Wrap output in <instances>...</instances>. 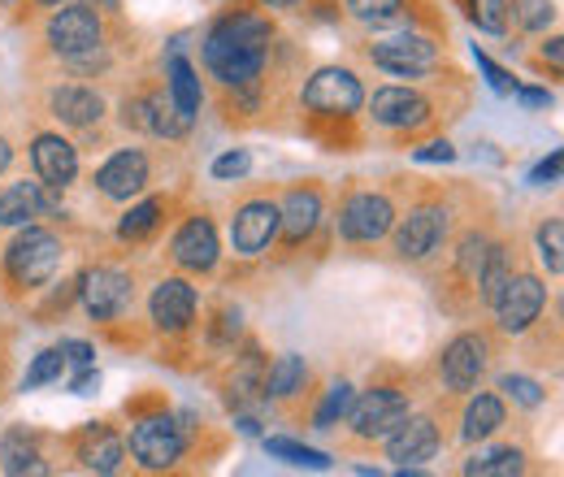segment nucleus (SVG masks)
I'll use <instances>...</instances> for the list:
<instances>
[{
    "label": "nucleus",
    "mask_w": 564,
    "mask_h": 477,
    "mask_svg": "<svg viewBox=\"0 0 564 477\" xmlns=\"http://www.w3.org/2000/svg\"><path fill=\"white\" fill-rule=\"evenodd\" d=\"M274 26L261 13H226L205 35V66L221 87H252L261 78L265 53H270Z\"/></svg>",
    "instance_id": "1"
},
{
    "label": "nucleus",
    "mask_w": 564,
    "mask_h": 477,
    "mask_svg": "<svg viewBox=\"0 0 564 477\" xmlns=\"http://www.w3.org/2000/svg\"><path fill=\"white\" fill-rule=\"evenodd\" d=\"M62 265V243H57V235H48V230H35V226H26L13 243H9V252H4V270L9 278L18 282V286H40V282H48L53 273Z\"/></svg>",
    "instance_id": "2"
},
{
    "label": "nucleus",
    "mask_w": 564,
    "mask_h": 477,
    "mask_svg": "<svg viewBox=\"0 0 564 477\" xmlns=\"http://www.w3.org/2000/svg\"><path fill=\"white\" fill-rule=\"evenodd\" d=\"M360 105H365V91H360L352 69H317L304 87V109L322 113V118H352Z\"/></svg>",
    "instance_id": "3"
},
{
    "label": "nucleus",
    "mask_w": 564,
    "mask_h": 477,
    "mask_svg": "<svg viewBox=\"0 0 564 477\" xmlns=\"http://www.w3.org/2000/svg\"><path fill=\"white\" fill-rule=\"evenodd\" d=\"M348 416H352L356 438H387L409 416V395L395 387H373L360 400H352Z\"/></svg>",
    "instance_id": "4"
},
{
    "label": "nucleus",
    "mask_w": 564,
    "mask_h": 477,
    "mask_svg": "<svg viewBox=\"0 0 564 477\" xmlns=\"http://www.w3.org/2000/svg\"><path fill=\"white\" fill-rule=\"evenodd\" d=\"M491 304L495 313H499V326L508 335H517V330H530L539 322V313L547 304V291H543V282L534 273H521V278L508 273V282L499 286V295H495Z\"/></svg>",
    "instance_id": "5"
},
{
    "label": "nucleus",
    "mask_w": 564,
    "mask_h": 477,
    "mask_svg": "<svg viewBox=\"0 0 564 477\" xmlns=\"http://www.w3.org/2000/svg\"><path fill=\"white\" fill-rule=\"evenodd\" d=\"M487 360H491V343L482 335H460L443 347V360H438V373H443V387L447 391H474L487 373Z\"/></svg>",
    "instance_id": "6"
},
{
    "label": "nucleus",
    "mask_w": 564,
    "mask_h": 477,
    "mask_svg": "<svg viewBox=\"0 0 564 477\" xmlns=\"http://www.w3.org/2000/svg\"><path fill=\"white\" fill-rule=\"evenodd\" d=\"M131 456L143 469H170L183 456V430L170 416H143L131 430Z\"/></svg>",
    "instance_id": "7"
},
{
    "label": "nucleus",
    "mask_w": 564,
    "mask_h": 477,
    "mask_svg": "<svg viewBox=\"0 0 564 477\" xmlns=\"http://www.w3.org/2000/svg\"><path fill=\"white\" fill-rule=\"evenodd\" d=\"M100 35H105L100 13L87 9V4H66V9L53 13V22H48V44H53L62 57H78V53L100 48Z\"/></svg>",
    "instance_id": "8"
},
{
    "label": "nucleus",
    "mask_w": 564,
    "mask_h": 477,
    "mask_svg": "<svg viewBox=\"0 0 564 477\" xmlns=\"http://www.w3.org/2000/svg\"><path fill=\"white\" fill-rule=\"evenodd\" d=\"M369 62L400 78H422L425 69L438 66V44H430L425 35H395V40L369 44Z\"/></svg>",
    "instance_id": "9"
},
{
    "label": "nucleus",
    "mask_w": 564,
    "mask_h": 477,
    "mask_svg": "<svg viewBox=\"0 0 564 477\" xmlns=\"http://www.w3.org/2000/svg\"><path fill=\"white\" fill-rule=\"evenodd\" d=\"M395 226V208L387 196H373V192H360L348 205L339 208V235L348 243H373L382 239L387 230Z\"/></svg>",
    "instance_id": "10"
},
{
    "label": "nucleus",
    "mask_w": 564,
    "mask_h": 477,
    "mask_svg": "<svg viewBox=\"0 0 564 477\" xmlns=\"http://www.w3.org/2000/svg\"><path fill=\"white\" fill-rule=\"evenodd\" d=\"M135 300V286L122 270H91L83 278V304L96 322H113L131 308Z\"/></svg>",
    "instance_id": "11"
},
{
    "label": "nucleus",
    "mask_w": 564,
    "mask_h": 477,
    "mask_svg": "<svg viewBox=\"0 0 564 477\" xmlns=\"http://www.w3.org/2000/svg\"><path fill=\"white\" fill-rule=\"evenodd\" d=\"M443 230H447V213L438 205L413 208V213H404L400 226H395V252H400L404 261H422V257H430V252L438 248Z\"/></svg>",
    "instance_id": "12"
},
{
    "label": "nucleus",
    "mask_w": 564,
    "mask_h": 477,
    "mask_svg": "<svg viewBox=\"0 0 564 477\" xmlns=\"http://www.w3.org/2000/svg\"><path fill=\"white\" fill-rule=\"evenodd\" d=\"M434 452H438V430H434L430 416H404V421L387 434V456H391L400 469H417Z\"/></svg>",
    "instance_id": "13"
},
{
    "label": "nucleus",
    "mask_w": 564,
    "mask_h": 477,
    "mask_svg": "<svg viewBox=\"0 0 564 477\" xmlns=\"http://www.w3.org/2000/svg\"><path fill=\"white\" fill-rule=\"evenodd\" d=\"M279 235V205L270 200H252L235 213V226H230V243L239 257H261L270 248V239Z\"/></svg>",
    "instance_id": "14"
},
{
    "label": "nucleus",
    "mask_w": 564,
    "mask_h": 477,
    "mask_svg": "<svg viewBox=\"0 0 564 477\" xmlns=\"http://www.w3.org/2000/svg\"><path fill=\"white\" fill-rule=\"evenodd\" d=\"M152 322L165 330V335H178L196 322V291L183 282V278H165L156 291H152Z\"/></svg>",
    "instance_id": "15"
},
{
    "label": "nucleus",
    "mask_w": 564,
    "mask_h": 477,
    "mask_svg": "<svg viewBox=\"0 0 564 477\" xmlns=\"http://www.w3.org/2000/svg\"><path fill=\"white\" fill-rule=\"evenodd\" d=\"M170 257L192 273H209L217 265V235H213V221L209 217H192L178 235H174V248Z\"/></svg>",
    "instance_id": "16"
},
{
    "label": "nucleus",
    "mask_w": 564,
    "mask_h": 477,
    "mask_svg": "<svg viewBox=\"0 0 564 477\" xmlns=\"http://www.w3.org/2000/svg\"><path fill=\"white\" fill-rule=\"evenodd\" d=\"M369 113H373L378 127L409 131V127H422L425 122V100L417 91H409V87H382V91H373Z\"/></svg>",
    "instance_id": "17"
},
{
    "label": "nucleus",
    "mask_w": 564,
    "mask_h": 477,
    "mask_svg": "<svg viewBox=\"0 0 564 477\" xmlns=\"http://www.w3.org/2000/svg\"><path fill=\"white\" fill-rule=\"evenodd\" d=\"M96 187L109 200H131L148 187V156L143 152H118L113 161H105V170L96 174Z\"/></svg>",
    "instance_id": "18"
},
{
    "label": "nucleus",
    "mask_w": 564,
    "mask_h": 477,
    "mask_svg": "<svg viewBox=\"0 0 564 477\" xmlns=\"http://www.w3.org/2000/svg\"><path fill=\"white\" fill-rule=\"evenodd\" d=\"M31 161H35V174L44 187H70L74 174H78V152L62 135H40L31 148Z\"/></svg>",
    "instance_id": "19"
},
{
    "label": "nucleus",
    "mask_w": 564,
    "mask_h": 477,
    "mask_svg": "<svg viewBox=\"0 0 564 477\" xmlns=\"http://www.w3.org/2000/svg\"><path fill=\"white\" fill-rule=\"evenodd\" d=\"M174 100L161 96V91H148V96H135L127 100V127L135 131H148V135H183V118H174Z\"/></svg>",
    "instance_id": "20"
},
{
    "label": "nucleus",
    "mask_w": 564,
    "mask_h": 477,
    "mask_svg": "<svg viewBox=\"0 0 564 477\" xmlns=\"http://www.w3.org/2000/svg\"><path fill=\"white\" fill-rule=\"evenodd\" d=\"M317 221H322V196H317V187H295V192H286V200H282V208H279V230L286 243L308 239V235L317 230Z\"/></svg>",
    "instance_id": "21"
},
{
    "label": "nucleus",
    "mask_w": 564,
    "mask_h": 477,
    "mask_svg": "<svg viewBox=\"0 0 564 477\" xmlns=\"http://www.w3.org/2000/svg\"><path fill=\"white\" fill-rule=\"evenodd\" d=\"M122 456H127V447H122V438L109 425H87L78 434V460H83V469H91V474H118L122 469Z\"/></svg>",
    "instance_id": "22"
},
{
    "label": "nucleus",
    "mask_w": 564,
    "mask_h": 477,
    "mask_svg": "<svg viewBox=\"0 0 564 477\" xmlns=\"http://www.w3.org/2000/svg\"><path fill=\"white\" fill-rule=\"evenodd\" d=\"M48 205L53 200L40 192V183H9L0 192V226H26V221H35Z\"/></svg>",
    "instance_id": "23"
},
{
    "label": "nucleus",
    "mask_w": 564,
    "mask_h": 477,
    "mask_svg": "<svg viewBox=\"0 0 564 477\" xmlns=\"http://www.w3.org/2000/svg\"><path fill=\"white\" fill-rule=\"evenodd\" d=\"M105 100L91 87H57L53 91V118H62L66 127H91L100 122Z\"/></svg>",
    "instance_id": "24"
},
{
    "label": "nucleus",
    "mask_w": 564,
    "mask_h": 477,
    "mask_svg": "<svg viewBox=\"0 0 564 477\" xmlns=\"http://www.w3.org/2000/svg\"><path fill=\"white\" fill-rule=\"evenodd\" d=\"M0 469L13 477H26V474H48V465H44V456L35 452V438L22 430V425H13L4 438H0Z\"/></svg>",
    "instance_id": "25"
},
{
    "label": "nucleus",
    "mask_w": 564,
    "mask_h": 477,
    "mask_svg": "<svg viewBox=\"0 0 564 477\" xmlns=\"http://www.w3.org/2000/svg\"><path fill=\"white\" fill-rule=\"evenodd\" d=\"M170 100H174L183 127H192L200 113V78H196L187 57H170Z\"/></svg>",
    "instance_id": "26"
},
{
    "label": "nucleus",
    "mask_w": 564,
    "mask_h": 477,
    "mask_svg": "<svg viewBox=\"0 0 564 477\" xmlns=\"http://www.w3.org/2000/svg\"><path fill=\"white\" fill-rule=\"evenodd\" d=\"M499 425H503V404H499V395L482 391V395L469 400V409H465V430H460V434H465L469 443H482V438H491Z\"/></svg>",
    "instance_id": "27"
},
{
    "label": "nucleus",
    "mask_w": 564,
    "mask_h": 477,
    "mask_svg": "<svg viewBox=\"0 0 564 477\" xmlns=\"http://www.w3.org/2000/svg\"><path fill=\"white\" fill-rule=\"evenodd\" d=\"M257 391H265V360H261V351L252 347L248 356H239V369L230 373V404H243V400H252Z\"/></svg>",
    "instance_id": "28"
},
{
    "label": "nucleus",
    "mask_w": 564,
    "mask_h": 477,
    "mask_svg": "<svg viewBox=\"0 0 564 477\" xmlns=\"http://www.w3.org/2000/svg\"><path fill=\"white\" fill-rule=\"evenodd\" d=\"M304 382H308V365H304V356H279L274 360V369L265 373V391L270 395H295V391H304Z\"/></svg>",
    "instance_id": "29"
},
{
    "label": "nucleus",
    "mask_w": 564,
    "mask_h": 477,
    "mask_svg": "<svg viewBox=\"0 0 564 477\" xmlns=\"http://www.w3.org/2000/svg\"><path fill=\"white\" fill-rule=\"evenodd\" d=\"M525 469V456L517 447H491V452H478L474 460H465V474L478 477H512Z\"/></svg>",
    "instance_id": "30"
},
{
    "label": "nucleus",
    "mask_w": 564,
    "mask_h": 477,
    "mask_svg": "<svg viewBox=\"0 0 564 477\" xmlns=\"http://www.w3.org/2000/svg\"><path fill=\"white\" fill-rule=\"evenodd\" d=\"M161 213H165V200H143V205H135L127 217H122L118 235L131 239V243H140V239H148V235L161 226Z\"/></svg>",
    "instance_id": "31"
},
{
    "label": "nucleus",
    "mask_w": 564,
    "mask_h": 477,
    "mask_svg": "<svg viewBox=\"0 0 564 477\" xmlns=\"http://www.w3.org/2000/svg\"><path fill=\"white\" fill-rule=\"evenodd\" d=\"M465 18L487 35H503L508 31V0H465Z\"/></svg>",
    "instance_id": "32"
},
{
    "label": "nucleus",
    "mask_w": 564,
    "mask_h": 477,
    "mask_svg": "<svg viewBox=\"0 0 564 477\" xmlns=\"http://www.w3.org/2000/svg\"><path fill=\"white\" fill-rule=\"evenodd\" d=\"M348 9L365 26H391L404 18V0H348Z\"/></svg>",
    "instance_id": "33"
},
{
    "label": "nucleus",
    "mask_w": 564,
    "mask_h": 477,
    "mask_svg": "<svg viewBox=\"0 0 564 477\" xmlns=\"http://www.w3.org/2000/svg\"><path fill=\"white\" fill-rule=\"evenodd\" d=\"M265 452H270V456H282L286 465H308V469H326V465H330L326 452H313V447L291 443V438H265Z\"/></svg>",
    "instance_id": "34"
},
{
    "label": "nucleus",
    "mask_w": 564,
    "mask_h": 477,
    "mask_svg": "<svg viewBox=\"0 0 564 477\" xmlns=\"http://www.w3.org/2000/svg\"><path fill=\"white\" fill-rule=\"evenodd\" d=\"M62 369H66V351H62V347H48V351H40V356L31 360V369H26V391L57 382V378H62Z\"/></svg>",
    "instance_id": "35"
},
{
    "label": "nucleus",
    "mask_w": 564,
    "mask_h": 477,
    "mask_svg": "<svg viewBox=\"0 0 564 477\" xmlns=\"http://www.w3.org/2000/svg\"><path fill=\"white\" fill-rule=\"evenodd\" d=\"M356 391L348 382H335L330 391H326V400H322V409H317V430H335V421H344L348 409H352Z\"/></svg>",
    "instance_id": "36"
},
{
    "label": "nucleus",
    "mask_w": 564,
    "mask_h": 477,
    "mask_svg": "<svg viewBox=\"0 0 564 477\" xmlns=\"http://www.w3.org/2000/svg\"><path fill=\"white\" fill-rule=\"evenodd\" d=\"M539 252H543V261H547V270L552 273H561L564 265V221L561 217H552L543 230H539Z\"/></svg>",
    "instance_id": "37"
},
{
    "label": "nucleus",
    "mask_w": 564,
    "mask_h": 477,
    "mask_svg": "<svg viewBox=\"0 0 564 477\" xmlns=\"http://www.w3.org/2000/svg\"><path fill=\"white\" fill-rule=\"evenodd\" d=\"M499 387H503L517 404H525V409H539V404L547 400V395H543V387H539V382H530V378H512V373H508Z\"/></svg>",
    "instance_id": "38"
},
{
    "label": "nucleus",
    "mask_w": 564,
    "mask_h": 477,
    "mask_svg": "<svg viewBox=\"0 0 564 477\" xmlns=\"http://www.w3.org/2000/svg\"><path fill=\"white\" fill-rule=\"evenodd\" d=\"M474 57H478V69L487 74V83H491V87L499 91V96H517V78H512L508 69L495 66V62L487 57V53H474Z\"/></svg>",
    "instance_id": "39"
},
{
    "label": "nucleus",
    "mask_w": 564,
    "mask_h": 477,
    "mask_svg": "<svg viewBox=\"0 0 564 477\" xmlns=\"http://www.w3.org/2000/svg\"><path fill=\"white\" fill-rule=\"evenodd\" d=\"M252 170V156L239 148V152H226V156H217L213 161V178H243Z\"/></svg>",
    "instance_id": "40"
},
{
    "label": "nucleus",
    "mask_w": 564,
    "mask_h": 477,
    "mask_svg": "<svg viewBox=\"0 0 564 477\" xmlns=\"http://www.w3.org/2000/svg\"><path fill=\"white\" fill-rule=\"evenodd\" d=\"M517 4H521V22H525L530 31H543V26L556 18L552 0H517Z\"/></svg>",
    "instance_id": "41"
},
{
    "label": "nucleus",
    "mask_w": 564,
    "mask_h": 477,
    "mask_svg": "<svg viewBox=\"0 0 564 477\" xmlns=\"http://www.w3.org/2000/svg\"><path fill=\"white\" fill-rule=\"evenodd\" d=\"M561 165H564V156H561V152H552L543 165H534L530 183H539V187H547V183H561Z\"/></svg>",
    "instance_id": "42"
},
{
    "label": "nucleus",
    "mask_w": 564,
    "mask_h": 477,
    "mask_svg": "<svg viewBox=\"0 0 564 477\" xmlns=\"http://www.w3.org/2000/svg\"><path fill=\"white\" fill-rule=\"evenodd\" d=\"M62 351H66V360H74V365H78V369H87V365H91V356H96V351H91V347H87V343H78V339L62 343Z\"/></svg>",
    "instance_id": "43"
},
{
    "label": "nucleus",
    "mask_w": 564,
    "mask_h": 477,
    "mask_svg": "<svg viewBox=\"0 0 564 477\" xmlns=\"http://www.w3.org/2000/svg\"><path fill=\"white\" fill-rule=\"evenodd\" d=\"M417 161H456V148L452 143H430V148H417Z\"/></svg>",
    "instance_id": "44"
},
{
    "label": "nucleus",
    "mask_w": 564,
    "mask_h": 477,
    "mask_svg": "<svg viewBox=\"0 0 564 477\" xmlns=\"http://www.w3.org/2000/svg\"><path fill=\"white\" fill-rule=\"evenodd\" d=\"M96 387H100V373H91V365H87V369L74 378V395H91Z\"/></svg>",
    "instance_id": "45"
},
{
    "label": "nucleus",
    "mask_w": 564,
    "mask_h": 477,
    "mask_svg": "<svg viewBox=\"0 0 564 477\" xmlns=\"http://www.w3.org/2000/svg\"><path fill=\"white\" fill-rule=\"evenodd\" d=\"M517 91H521V87H517ZM521 100H525L530 109H543V105H552V96H547V91H521Z\"/></svg>",
    "instance_id": "46"
},
{
    "label": "nucleus",
    "mask_w": 564,
    "mask_h": 477,
    "mask_svg": "<svg viewBox=\"0 0 564 477\" xmlns=\"http://www.w3.org/2000/svg\"><path fill=\"white\" fill-rule=\"evenodd\" d=\"M543 53H547V62H552V66L561 69V40H547V44H543Z\"/></svg>",
    "instance_id": "47"
},
{
    "label": "nucleus",
    "mask_w": 564,
    "mask_h": 477,
    "mask_svg": "<svg viewBox=\"0 0 564 477\" xmlns=\"http://www.w3.org/2000/svg\"><path fill=\"white\" fill-rule=\"evenodd\" d=\"M261 4H270V9H295L300 0H261Z\"/></svg>",
    "instance_id": "48"
},
{
    "label": "nucleus",
    "mask_w": 564,
    "mask_h": 477,
    "mask_svg": "<svg viewBox=\"0 0 564 477\" xmlns=\"http://www.w3.org/2000/svg\"><path fill=\"white\" fill-rule=\"evenodd\" d=\"M9 156H13V152H9V143L0 139V174H4V165H9Z\"/></svg>",
    "instance_id": "49"
},
{
    "label": "nucleus",
    "mask_w": 564,
    "mask_h": 477,
    "mask_svg": "<svg viewBox=\"0 0 564 477\" xmlns=\"http://www.w3.org/2000/svg\"><path fill=\"white\" fill-rule=\"evenodd\" d=\"M40 4H62V0H40Z\"/></svg>",
    "instance_id": "50"
},
{
    "label": "nucleus",
    "mask_w": 564,
    "mask_h": 477,
    "mask_svg": "<svg viewBox=\"0 0 564 477\" xmlns=\"http://www.w3.org/2000/svg\"><path fill=\"white\" fill-rule=\"evenodd\" d=\"M0 4H18V0H0Z\"/></svg>",
    "instance_id": "51"
}]
</instances>
